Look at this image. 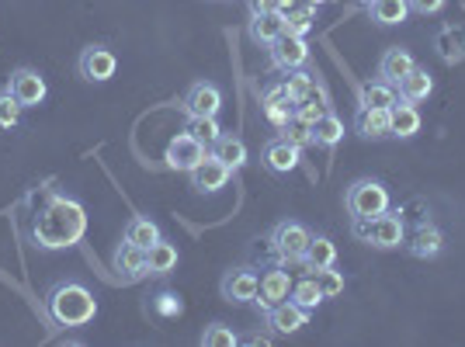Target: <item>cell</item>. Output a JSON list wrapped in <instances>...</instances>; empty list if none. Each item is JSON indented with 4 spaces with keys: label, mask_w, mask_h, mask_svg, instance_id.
Segmentation results:
<instances>
[{
    "label": "cell",
    "mask_w": 465,
    "mask_h": 347,
    "mask_svg": "<svg viewBox=\"0 0 465 347\" xmlns=\"http://www.w3.org/2000/svg\"><path fill=\"white\" fill-rule=\"evenodd\" d=\"M87 233V213L84 205L66 194H49L32 219V240L42 251H66L77 247Z\"/></svg>",
    "instance_id": "6da1fadb"
},
{
    "label": "cell",
    "mask_w": 465,
    "mask_h": 347,
    "mask_svg": "<svg viewBox=\"0 0 465 347\" xmlns=\"http://www.w3.org/2000/svg\"><path fill=\"white\" fill-rule=\"evenodd\" d=\"M45 316L56 327H87L97 316V299L80 282H59L45 295Z\"/></svg>",
    "instance_id": "7a4b0ae2"
},
{
    "label": "cell",
    "mask_w": 465,
    "mask_h": 347,
    "mask_svg": "<svg viewBox=\"0 0 465 347\" xmlns=\"http://www.w3.org/2000/svg\"><path fill=\"white\" fill-rule=\"evenodd\" d=\"M351 233H354L358 240L371 243L375 251H396V247L407 240V226H403L400 213H389V209L382 215H375V219H354V223H351Z\"/></svg>",
    "instance_id": "3957f363"
},
{
    "label": "cell",
    "mask_w": 465,
    "mask_h": 347,
    "mask_svg": "<svg viewBox=\"0 0 465 347\" xmlns=\"http://www.w3.org/2000/svg\"><path fill=\"white\" fill-rule=\"evenodd\" d=\"M389 209V192L375 177H358L348 188V213L351 219H375Z\"/></svg>",
    "instance_id": "277c9868"
},
{
    "label": "cell",
    "mask_w": 465,
    "mask_h": 347,
    "mask_svg": "<svg viewBox=\"0 0 465 347\" xmlns=\"http://www.w3.org/2000/svg\"><path fill=\"white\" fill-rule=\"evenodd\" d=\"M312 233L302 226V223H278L272 230V251L278 253V261L282 264H302V257H306V247H310Z\"/></svg>",
    "instance_id": "5b68a950"
},
{
    "label": "cell",
    "mask_w": 465,
    "mask_h": 347,
    "mask_svg": "<svg viewBox=\"0 0 465 347\" xmlns=\"http://www.w3.org/2000/svg\"><path fill=\"white\" fill-rule=\"evenodd\" d=\"M181 108L188 118H215L223 108V91L213 80H194L188 87V94L181 97Z\"/></svg>",
    "instance_id": "8992f818"
},
{
    "label": "cell",
    "mask_w": 465,
    "mask_h": 347,
    "mask_svg": "<svg viewBox=\"0 0 465 347\" xmlns=\"http://www.w3.org/2000/svg\"><path fill=\"white\" fill-rule=\"evenodd\" d=\"M209 156V146L205 143H198L192 133H177L171 143H167V154H163V160H167V167L171 171H184L192 174L202 160Z\"/></svg>",
    "instance_id": "52a82bcc"
},
{
    "label": "cell",
    "mask_w": 465,
    "mask_h": 347,
    "mask_svg": "<svg viewBox=\"0 0 465 347\" xmlns=\"http://www.w3.org/2000/svg\"><path fill=\"white\" fill-rule=\"evenodd\" d=\"M7 91L18 97L21 108H39L45 94H49V87H45V77H42L39 70H32V66H18V70H11V77H7Z\"/></svg>",
    "instance_id": "ba28073f"
},
{
    "label": "cell",
    "mask_w": 465,
    "mask_h": 347,
    "mask_svg": "<svg viewBox=\"0 0 465 347\" xmlns=\"http://www.w3.org/2000/svg\"><path fill=\"white\" fill-rule=\"evenodd\" d=\"M268 59H272L274 70H282V74H289V70H302V66L310 63V42L285 32L282 39H274L272 45H268Z\"/></svg>",
    "instance_id": "9c48e42d"
},
{
    "label": "cell",
    "mask_w": 465,
    "mask_h": 347,
    "mask_svg": "<svg viewBox=\"0 0 465 347\" xmlns=\"http://www.w3.org/2000/svg\"><path fill=\"white\" fill-rule=\"evenodd\" d=\"M77 70L87 84H108V80L115 77L118 59L108 45H87L77 59Z\"/></svg>",
    "instance_id": "30bf717a"
},
{
    "label": "cell",
    "mask_w": 465,
    "mask_h": 347,
    "mask_svg": "<svg viewBox=\"0 0 465 347\" xmlns=\"http://www.w3.org/2000/svg\"><path fill=\"white\" fill-rule=\"evenodd\" d=\"M257 289H261V278L253 274L251 268H232L223 274L219 282V292L226 302H253L257 299Z\"/></svg>",
    "instance_id": "8fae6325"
},
{
    "label": "cell",
    "mask_w": 465,
    "mask_h": 347,
    "mask_svg": "<svg viewBox=\"0 0 465 347\" xmlns=\"http://www.w3.org/2000/svg\"><path fill=\"white\" fill-rule=\"evenodd\" d=\"M188 177H192L194 192L213 194V192H219V188H226V184H230L232 171L226 167V164H223V160H219V156L209 154L205 160H202V164H198V167H194L192 174H188Z\"/></svg>",
    "instance_id": "7c38bea8"
},
{
    "label": "cell",
    "mask_w": 465,
    "mask_h": 347,
    "mask_svg": "<svg viewBox=\"0 0 465 347\" xmlns=\"http://www.w3.org/2000/svg\"><path fill=\"white\" fill-rule=\"evenodd\" d=\"M261 164L268 167L272 174H289L299 167V146L289 143L285 135H274L264 143V150H261Z\"/></svg>",
    "instance_id": "4fadbf2b"
},
{
    "label": "cell",
    "mask_w": 465,
    "mask_h": 347,
    "mask_svg": "<svg viewBox=\"0 0 465 347\" xmlns=\"http://www.w3.org/2000/svg\"><path fill=\"white\" fill-rule=\"evenodd\" d=\"M289 295H292V278H289V271L272 268V271H264V274H261V289H257V299H253V302H257V306H261L264 312H268L272 306H278V302H285Z\"/></svg>",
    "instance_id": "5bb4252c"
},
{
    "label": "cell",
    "mask_w": 465,
    "mask_h": 347,
    "mask_svg": "<svg viewBox=\"0 0 465 347\" xmlns=\"http://www.w3.org/2000/svg\"><path fill=\"white\" fill-rule=\"evenodd\" d=\"M112 268L118 271L122 282H139V278L150 274L146 271V251L136 247V243H129V240H122V247L112 253Z\"/></svg>",
    "instance_id": "9a60e30c"
},
{
    "label": "cell",
    "mask_w": 465,
    "mask_h": 347,
    "mask_svg": "<svg viewBox=\"0 0 465 347\" xmlns=\"http://www.w3.org/2000/svg\"><path fill=\"white\" fill-rule=\"evenodd\" d=\"M261 104H264V115L272 122L274 129H285L292 118H295V101L289 97V91L282 87V84H272V87H264V94H261Z\"/></svg>",
    "instance_id": "2e32d148"
},
{
    "label": "cell",
    "mask_w": 465,
    "mask_h": 347,
    "mask_svg": "<svg viewBox=\"0 0 465 347\" xmlns=\"http://www.w3.org/2000/svg\"><path fill=\"white\" fill-rule=\"evenodd\" d=\"M306 323H310V309L295 306L292 299L268 309V327H272L274 333H295V330H302Z\"/></svg>",
    "instance_id": "e0dca14e"
},
{
    "label": "cell",
    "mask_w": 465,
    "mask_h": 347,
    "mask_svg": "<svg viewBox=\"0 0 465 347\" xmlns=\"http://www.w3.org/2000/svg\"><path fill=\"white\" fill-rule=\"evenodd\" d=\"M251 39L257 45H272L274 39L285 35V15L282 11H251Z\"/></svg>",
    "instance_id": "ac0fdd59"
},
{
    "label": "cell",
    "mask_w": 465,
    "mask_h": 347,
    "mask_svg": "<svg viewBox=\"0 0 465 347\" xmlns=\"http://www.w3.org/2000/svg\"><path fill=\"white\" fill-rule=\"evenodd\" d=\"M354 133L365 135V139H386V135H392L389 108H358V115H354Z\"/></svg>",
    "instance_id": "d6986e66"
},
{
    "label": "cell",
    "mask_w": 465,
    "mask_h": 347,
    "mask_svg": "<svg viewBox=\"0 0 465 347\" xmlns=\"http://www.w3.org/2000/svg\"><path fill=\"white\" fill-rule=\"evenodd\" d=\"M413 66H417V63H413V56H410L407 49L392 45V49H386V53H382V59H379V80H386V84H392V87H396V84L407 77Z\"/></svg>",
    "instance_id": "ffe728a7"
},
{
    "label": "cell",
    "mask_w": 465,
    "mask_h": 347,
    "mask_svg": "<svg viewBox=\"0 0 465 347\" xmlns=\"http://www.w3.org/2000/svg\"><path fill=\"white\" fill-rule=\"evenodd\" d=\"M209 154L219 156V160H223L230 171H240V167L247 164V143H243L240 135H232V133H219V139L209 146Z\"/></svg>",
    "instance_id": "44dd1931"
},
{
    "label": "cell",
    "mask_w": 465,
    "mask_h": 347,
    "mask_svg": "<svg viewBox=\"0 0 465 347\" xmlns=\"http://www.w3.org/2000/svg\"><path fill=\"white\" fill-rule=\"evenodd\" d=\"M430 91H434V80H430V74H427V70H420V66H413L407 77L396 84V94L403 97V101H410V104H420V101H427V97H430Z\"/></svg>",
    "instance_id": "7402d4cb"
},
{
    "label": "cell",
    "mask_w": 465,
    "mask_h": 347,
    "mask_svg": "<svg viewBox=\"0 0 465 347\" xmlns=\"http://www.w3.org/2000/svg\"><path fill=\"white\" fill-rule=\"evenodd\" d=\"M396 101H400V94L386 80H369V84L358 87V104L361 108H392Z\"/></svg>",
    "instance_id": "603a6c76"
},
{
    "label": "cell",
    "mask_w": 465,
    "mask_h": 347,
    "mask_svg": "<svg viewBox=\"0 0 465 347\" xmlns=\"http://www.w3.org/2000/svg\"><path fill=\"white\" fill-rule=\"evenodd\" d=\"M389 118H392V135H400V139L420 133V112H417V104H410L403 97L389 108Z\"/></svg>",
    "instance_id": "cb8c5ba5"
},
{
    "label": "cell",
    "mask_w": 465,
    "mask_h": 347,
    "mask_svg": "<svg viewBox=\"0 0 465 347\" xmlns=\"http://www.w3.org/2000/svg\"><path fill=\"white\" fill-rule=\"evenodd\" d=\"M407 247H410V253H413V257L430 261V257H438V253H441V247H445V236H441V230H438V226L424 223L420 230L413 233V240H410Z\"/></svg>",
    "instance_id": "d4e9b609"
},
{
    "label": "cell",
    "mask_w": 465,
    "mask_h": 347,
    "mask_svg": "<svg viewBox=\"0 0 465 347\" xmlns=\"http://www.w3.org/2000/svg\"><path fill=\"white\" fill-rule=\"evenodd\" d=\"M369 7V18L375 21V25H403L410 15V4L407 0H369L365 4Z\"/></svg>",
    "instance_id": "484cf974"
},
{
    "label": "cell",
    "mask_w": 465,
    "mask_h": 347,
    "mask_svg": "<svg viewBox=\"0 0 465 347\" xmlns=\"http://www.w3.org/2000/svg\"><path fill=\"white\" fill-rule=\"evenodd\" d=\"M177 268V247L174 243H167L163 236L146 247V271L150 274H171Z\"/></svg>",
    "instance_id": "4316f807"
},
{
    "label": "cell",
    "mask_w": 465,
    "mask_h": 347,
    "mask_svg": "<svg viewBox=\"0 0 465 347\" xmlns=\"http://www.w3.org/2000/svg\"><path fill=\"white\" fill-rule=\"evenodd\" d=\"M310 133H312V146H327V150H333V146L344 139V122L333 115V112H327L320 122H312Z\"/></svg>",
    "instance_id": "83f0119b"
},
{
    "label": "cell",
    "mask_w": 465,
    "mask_h": 347,
    "mask_svg": "<svg viewBox=\"0 0 465 347\" xmlns=\"http://www.w3.org/2000/svg\"><path fill=\"white\" fill-rule=\"evenodd\" d=\"M337 261V243L330 240V236H312L310 247H306V257H302V264L310 271H320V268H330Z\"/></svg>",
    "instance_id": "f1b7e54d"
},
{
    "label": "cell",
    "mask_w": 465,
    "mask_h": 347,
    "mask_svg": "<svg viewBox=\"0 0 465 347\" xmlns=\"http://www.w3.org/2000/svg\"><path fill=\"white\" fill-rule=\"evenodd\" d=\"M125 240L146 251L150 243H156V240H160V226H156L150 215H133V219L125 223Z\"/></svg>",
    "instance_id": "f546056e"
},
{
    "label": "cell",
    "mask_w": 465,
    "mask_h": 347,
    "mask_svg": "<svg viewBox=\"0 0 465 347\" xmlns=\"http://www.w3.org/2000/svg\"><path fill=\"white\" fill-rule=\"evenodd\" d=\"M312 25H316V7H312V4L285 11V32H289V35H299V39H306V35L312 32Z\"/></svg>",
    "instance_id": "4dcf8cb0"
},
{
    "label": "cell",
    "mask_w": 465,
    "mask_h": 347,
    "mask_svg": "<svg viewBox=\"0 0 465 347\" xmlns=\"http://www.w3.org/2000/svg\"><path fill=\"white\" fill-rule=\"evenodd\" d=\"M295 306L302 309H316L320 302H323V292H320V285H316V278H302V282H292V295H289Z\"/></svg>",
    "instance_id": "1f68e13d"
},
{
    "label": "cell",
    "mask_w": 465,
    "mask_h": 347,
    "mask_svg": "<svg viewBox=\"0 0 465 347\" xmlns=\"http://www.w3.org/2000/svg\"><path fill=\"white\" fill-rule=\"evenodd\" d=\"M323 115H327V104H323V94H320V91H312V94H306L302 101H295V118H299V122L312 125V122H320Z\"/></svg>",
    "instance_id": "d6a6232c"
},
{
    "label": "cell",
    "mask_w": 465,
    "mask_h": 347,
    "mask_svg": "<svg viewBox=\"0 0 465 347\" xmlns=\"http://www.w3.org/2000/svg\"><path fill=\"white\" fill-rule=\"evenodd\" d=\"M282 87L289 91L292 101H302L306 94L316 91V80H312V74H306V70H289L285 80H282Z\"/></svg>",
    "instance_id": "836d02e7"
},
{
    "label": "cell",
    "mask_w": 465,
    "mask_h": 347,
    "mask_svg": "<svg viewBox=\"0 0 465 347\" xmlns=\"http://www.w3.org/2000/svg\"><path fill=\"white\" fill-rule=\"evenodd\" d=\"M21 112H25V108L18 104V97L11 94L7 87H0V133L15 129V125L21 122Z\"/></svg>",
    "instance_id": "e575fe53"
},
{
    "label": "cell",
    "mask_w": 465,
    "mask_h": 347,
    "mask_svg": "<svg viewBox=\"0 0 465 347\" xmlns=\"http://www.w3.org/2000/svg\"><path fill=\"white\" fill-rule=\"evenodd\" d=\"M312 278H316V285H320V292H323V299H337V295L344 292V274L333 271V264H330V268L312 271Z\"/></svg>",
    "instance_id": "d590c367"
},
{
    "label": "cell",
    "mask_w": 465,
    "mask_h": 347,
    "mask_svg": "<svg viewBox=\"0 0 465 347\" xmlns=\"http://www.w3.org/2000/svg\"><path fill=\"white\" fill-rule=\"evenodd\" d=\"M184 133H192L198 143L213 146L223 129H219V122H215V118H188V129H184Z\"/></svg>",
    "instance_id": "8d00e7d4"
},
{
    "label": "cell",
    "mask_w": 465,
    "mask_h": 347,
    "mask_svg": "<svg viewBox=\"0 0 465 347\" xmlns=\"http://www.w3.org/2000/svg\"><path fill=\"white\" fill-rule=\"evenodd\" d=\"M236 341H240V337H236L226 323H209L205 333H202V344L205 347H232Z\"/></svg>",
    "instance_id": "74e56055"
},
{
    "label": "cell",
    "mask_w": 465,
    "mask_h": 347,
    "mask_svg": "<svg viewBox=\"0 0 465 347\" xmlns=\"http://www.w3.org/2000/svg\"><path fill=\"white\" fill-rule=\"evenodd\" d=\"M282 135H285V139H289V143H295V146H299V150H302V146H306V143H312L310 125H306V122H299V118H292L289 125H285V129H282Z\"/></svg>",
    "instance_id": "f35d334b"
},
{
    "label": "cell",
    "mask_w": 465,
    "mask_h": 347,
    "mask_svg": "<svg viewBox=\"0 0 465 347\" xmlns=\"http://www.w3.org/2000/svg\"><path fill=\"white\" fill-rule=\"evenodd\" d=\"M181 299H177L174 292H163V295H156V312L160 316H181Z\"/></svg>",
    "instance_id": "ab89813d"
},
{
    "label": "cell",
    "mask_w": 465,
    "mask_h": 347,
    "mask_svg": "<svg viewBox=\"0 0 465 347\" xmlns=\"http://www.w3.org/2000/svg\"><path fill=\"white\" fill-rule=\"evenodd\" d=\"M295 7V0H251V11H292Z\"/></svg>",
    "instance_id": "60d3db41"
},
{
    "label": "cell",
    "mask_w": 465,
    "mask_h": 347,
    "mask_svg": "<svg viewBox=\"0 0 465 347\" xmlns=\"http://www.w3.org/2000/svg\"><path fill=\"white\" fill-rule=\"evenodd\" d=\"M413 15H438L445 7V0H407Z\"/></svg>",
    "instance_id": "b9f144b4"
},
{
    "label": "cell",
    "mask_w": 465,
    "mask_h": 347,
    "mask_svg": "<svg viewBox=\"0 0 465 347\" xmlns=\"http://www.w3.org/2000/svg\"><path fill=\"white\" fill-rule=\"evenodd\" d=\"M306 4H312V7H316V4H327V0H306Z\"/></svg>",
    "instance_id": "7bdbcfd3"
},
{
    "label": "cell",
    "mask_w": 465,
    "mask_h": 347,
    "mask_svg": "<svg viewBox=\"0 0 465 347\" xmlns=\"http://www.w3.org/2000/svg\"><path fill=\"white\" fill-rule=\"evenodd\" d=\"M358 4H369V0H358Z\"/></svg>",
    "instance_id": "ee69618b"
}]
</instances>
